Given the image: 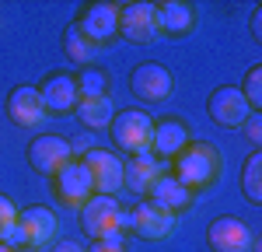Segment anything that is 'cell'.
<instances>
[{
    "mask_svg": "<svg viewBox=\"0 0 262 252\" xmlns=\"http://www.w3.org/2000/svg\"><path fill=\"white\" fill-rule=\"evenodd\" d=\"M60 235V221H56V214L49 207H42V203H32V207L18 210V221H14V228L4 235V242L0 245H7V249H35L42 252L53 238Z\"/></svg>",
    "mask_w": 262,
    "mask_h": 252,
    "instance_id": "cell-1",
    "label": "cell"
},
{
    "mask_svg": "<svg viewBox=\"0 0 262 252\" xmlns=\"http://www.w3.org/2000/svg\"><path fill=\"white\" fill-rule=\"evenodd\" d=\"M171 175H175L185 189H192V193L210 189L221 179V151L213 144H206V140H192V144L171 161Z\"/></svg>",
    "mask_w": 262,
    "mask_h": 252,
    "instance_id": "cell-2",
    "label": "cell"
},
{
    "mask_svg": "<svg viewBox=\"0 0 262 252\" xmlns=\"http://www.w3.org/2000/svg\"><path fill=\"white\" fill-rule=\"evenodd\" d=\"M77 221H81V231L91 242L119 238L122 228H126V214H122L116 196H91V200L77 210Z\"/></svg>",
    "mask_w": 262,
    "mask_h": 252,
    "instance_id": "cell-3",
    "label": "cell"
},
{
    "mask_svg": "<svg viewBox=\"0 0 262 252\" xmlns=\"http://www.w3.org/2000/svg\"><path fill=\"white\" fill-rule=\"evenodd\" d=\"M108 137L112 144L119 147L122 154H143L150 151V137H154V119L143 112V109H122L112 116L108 123Z\"/></svg>",
    "mask_w": 262,
    "mask_h": 252,
    "instance_id": "cell-4",
    "label": "cell"
},
{
    "mask_svg": "<svg viewBox=\"0 0 262 252\" xmlns=\"http://www.w3.org/2000/svg\"><path fill=\"white\" fill-rule=\"evenodd\" d=\"M126 224L137 231V238H143V242H164L179 231V214L158 207L150 200H140L133 207V214L126 217Z\"/></svg>",
    "mask_w": 262,
    "mask_h": 252,
    "instance_id": "cell-5",
    "label": "cell"
},
{
    "mask_svg": "<svg viewBox=\"0 0 262 252\" xmlns=\"http://www.w3.org/2000/svg\"><path fill=\"white\" fill-rule=\"evenodd\" d=\"M53 193H56V200H60L63 207H70V210H81L84 203L95 196L91 172H88V165H84L81 158L67 161V165L53 175Z\"/></svg>",
    "mask_w": 262,
    "mask_h": 252,
    "instance_id": "cell-6",
    "label": "cell"
},
{
    "mask_svg": "<svg viewBox=\"0 0 262 252\" xmlns=\"http://www.w3.org/2000/svg\"><path fill=\"white\" fill-rule=\"evenodd\" d=\"M77 32L88 35L95 46H105L119 35V4L112 0H98V4H88L81 14H77Z\"/></svg>",
    "mask_w": 262,
    "mask_h": 252,
    "instance_id": "cell-7",
    "label": "cell"
},
{
    "mask_svg": "<svg viewBox=\"0 0 262 252\" xmlns=\"http://www.w3.org/2000/svg\"><path fill=\"white\" fill-rule=\"evenodd\" d=\"M88 172H91V186L95 196H116L122 189V158L105 151V147H88L81 158Z\"/></svg>",
    "mask_w": 262,
    "mask_h": 252,
    "instance_id": "cell-8",
    "label": "cell"
},
{
    "mask_svg": "<svg viewBox=\"0 0 262 252\" xmlns=\"http://www.w3.org/2000/svg\"><path fill=\"white\" fill-rule=\"evenodd\" d=\"M67 161H74V144L56 137V133H39L28 144V165L35 168L39 175H46V179H53Z\"/></svg>",
    "mask_w": 262,
    "mask_h": 252,
    "instance_id": "cell-9",
    "label": "cell"
},
{
    "mask_svg": "<svg viewBox=\"0 0 262 252\" xmlns=\"http://www.w3.org/2000/svg\"><path fill=\"white\" fill-rule=\"evenodd\" d=\"M119 35L133 46H150L158 39V21H154V4L147 0H129L119 4Z\"/></svg>",
    "mask_w": 262,
    "mask_h": 252,
    "instance_id": "cell-10",
    "label": "cell"
},
{
    "mask_svg": "<svg viewBox=\"0 0 262 252\" xmlns=\"http://www.w3.org/2000/svg\"><path fill=\"white\" fill-rule=\"evenodd\" d=\"M248 116H252V105L245 102L242 88L221 84V88L210 95V119L217 126H224V130H242Z\"/></svg>",
    "mask_w": 262,
    "mask_h": 252,
    "instance_id": "cell-11",
    "label": "cell"
},
{
    "mask_svg": "<svg viewBox=\"0 0 262 252\" xmlns=\"http://www.w3.org/2000/svg\"><path fill=\"white\" fill-rule=\"evenodd\" d=\"M129 91L140 98V102L161 105L171 98V74L164 63H140L133 74H129Z\"/></svg>",
    "mask_w": 262,
    "mask_h": 252,
    "instance_id": "cell-12",
    "label": "cell"
},
{
    "mask_svg": "<svg viewBox=\"0 0 262 252\" xmlns=\"http://www.w3.org/2000/svg\"><path fill=\"white\" fill-rule=\"evenodd\" d=\"M4 112H7V119L14 126H25V130H32V126H42L46 123V105H42V95L39 88H32V84H18V88H11V95H7V102H4Z\"/></svg>",
    "mask_w": 262,
    "mask_h": 252,
    "instance_id": "cell-13",
    "label": "cell"
},
{
    "mask_svg": "<svg viewBox=\"0 0 262 252\" xmlns=\"http://www.w3.org/2000/svg\"><path fill=\"white\" fill-rule=\"evenodd\" d=\"M164 165H168V161H161V158L150 154V151L126 158V161H122V189H129V193H137V196H147L150 186L164 175Z\"/></svg>",
    "mask_w": 262,
    "mask_h": 252,
    "instance_id": "cell-14",
    "label": "cell"
},
{
    "mask_svg": "<svg viewBox=\"0 0 262 252\" xmlns=\"http://www.w3.org/2000/svg\"><path fill=\"white\" fill-rule=\"evenodd\" d=\"M206 242L213 252H252L255 249V238L245 221L238 217H217L210 228H206Z\"/></svg>",
    "mask_w": 262,
    "mask_h": 252,
    "instance_id": "cell-15",
    "label": "cell"
},
{
    "mask_svg": "<svg viewBox=\"0 0 262 252\" xmlns=\"http://www.w3.org/2000/svg\"><path fill=\"white\" fill-rule=\"evenodd\" d=\"M39 95H42L46 112H56V116L74 112L77 102H81V91H77L74 74H49V77L39 84Z\"/></svg>",
    "mask_w": 262,
    "mask_h": 252,
    "instance_id": "cell-16",
    "label": "cell"
},
{
    "mask_svg": "<svg viewBox=\"0 0 262 252\" xmlns=\"http://www.w3.org/2000/svg\"><path fill=\"white\" fill-rule=\"evenodd\" d=\"M154 21H158V35L179 39L196 28V7L185 0H164V4H154Z\"/></svg>",
    "mask_w": 262,
    "mask_h": 252,
    "instance_id": "cell-17",
    "label": "cell"
},
{
    "mask_svg": "<svg viewBox=\"0 0 262 252\" xmlns=\"http://www.w3.org/2000/svg\"><path fill=\"white\" fill-rule=\"evenodd\" d=\"M189 144H192V140H189V126L182 123V119H158V123H154L150 154H158L161 161H175Z\"/></svg>",
    "mask_w": 262,
    "mask_h": 252,
    "instance_id": "cell-18",
    "label": "cell"
},
{
    "mask_svg": "<svg viewBox=\"0 0 262 252\" xmlns=\"http://www.w3.org/2000/svg\"><path fill=\"white\" fill-rule=\"evenodd\" d=\"M147 200H150V203H158V207H164V210H171V214H182V210L192 207L196 193H192V189H185L179 179L171 175V172H164L161 179H158V182L150 186Z\"/></svg>",
    "mask_w": 262,
    "mask_h": 252,
    "instance_id": "cell-19",
    "label": "cell"
},
{
    "mask_svg": "<svg viewBox=\"0 0 262 252\" xmlns=\"http://www.w3.org/2000/svg\"><path fill=\"white\" fill-rule=\"evenodd\" d=\"M60 46H63V53H67V60L77 63V67H91L95 56L101 53V46H95L88 35H81V32H77V25H67V28H63Z\"/></svg>",
    "mask_w": 262,
    "mask_h": 252,
    "instance_id": "cell-20",
    "label": "cell"
},
{
    "mask_svg": "<svg viewBox=\"0 0 262 252\" xmlns=\"http://www.w3.org/2000/svg\"><path fill=\"white\" fill-rule=\"evenodd\" d=\"M74 112H77V119H81L84 130H108L112 116H116V109H112V98H108V95H101V98H81Z\"/></svg>",
    "mask_w": 262,
    "mask_h": 252,
    "instance_id": "cell-21",
    "label": "cell"
},
{
    "mask_svg": "<svg viewBox=\"0 0 262 252\" xmlns=\"http://www.w3.org/2000/svg\"><path fill=\"white\" fill-rule=\"evenodd\" d=\"M242 193L248 203H262V151L255 147L248 158H245V168H242Z\"/></svg>",
    "mask_w": 262,
    "mask_h": 252,
    "instance_id": "cell-22",
    "label": "cell"
},
{
    "mask_svg": "<svg viewBox=\"0 0 262 252\" xmlns=\"http://www.w3.org/2000/svg\"><path fill=\"white\" fill-rule=\"evenodd\" d=\"M74 81H77L81 98H101V95H108V74H105V70H98V67H88V70H81Z\"/></svg>",
    "mask_w": 262,
    "mask_h": 252,
    "instance_id": "cell-23",
    "label": "cell"
},
{
    "mask_svg": "<svg viewBox=\"0 0 262 252\" xmlns=\"http://www.w3.org/2000/svg\"><path fill=\"white\" fill-rule=\"evenodd\" d=\"M242 95H245V102L252 105V112H262V63H255V67L245 74Z\"/></svg>",
    "mask_w": 262,
    "mask_h": 252,
    "instance_id": "cell-24",
    "label": "cell"
},
{
    "mask_svg": "<svg viewBox=\"0 0 262 252\" xmlns=\"http://www.w3.org/2000/svg\"><path fill=\"white\" fill-rule=\"evenodd\" d=\"M18 210L21 207H14V200H11V196H4V193H0V242H4V235H7V231L14 228Z\"/></svg>",
    "mask_w": 262,
    "mask_h": 252,
    "instance_id": "cell-25",
    "label": "cell"
},
{
    "mask_svg": "<svg viewBox=\"0 0 262 252\" xmlns=\"http://www.w3.org/2000/svg\"><path fill=\"white\" fill-rule=\"evenodd\" d=\"M245 137H248V140H252V144L259 147L262 144V112H252V116H248V119H245Z\"/></svg>",
    "mask_w": 262,
    "mask_h": 252,
    "instance_id": "cell-26",
    "label": "cell"
},
{
    "mask_svg": "<svg viewBox=\"0 0 262 252\" xmlns=\"http://www.w3.org/2000/svg\"><path fill=\"white\" fill-rule=\"evenodd\" d=\"M84 252H126V245H122V235H119V238H101V242H91Z\"/></svg>",
    "mask_w": 262,
    "mask_h": 252,
    "instance_id": "cell-27",
    "label": "cell"
},
{
    "mask_svg": "<svg viewBox=\"0 0 262 252\" xmlns=\"http://www.w3.org/2000/svg\"><path fill=\"white\" fill-rule=\"evenodd\" d=\"M252 35L262 39V7H252Z\"/></svg>",
    "mask_w": 262,
    "mask_h": 252,
    "instance_id": "cell-28",
    "label": "cell"
},
{
    "mask_svg": "<svg viewBox=\"0 0 262 252\" xmlns=\"http://www.w3.org/2000/svg\"><path fill=\"white\" fill-rule=\"evenodd\" d=\"M53 252H84V245H81V242H70V238H67V242H56V245H53Z\"/></svg>",
    "mask_w": 262,
    "mask_h": 252,
    "instance_id": "cell-29",
    "label": "cell"
},
{
    "mask_svg": "<svg viewBox=\"0 0 262 252\" xmlns=\"http://www.w3.org/2000/svg\"><path fill=\"white\" fill-rule=\"evenodd\" d=\"M0 252H14V249H7V245H0Z\"/></svg>",
    "mask_w": 262,
    "mask_h": 252,
    "instance_id": "cell-30",
    "label": "cell"
},
{
    "mask_svg": "<svg viewBox=\"0 0 262 252\" xmlns=\"http://www.w3.org/2000/svg\"><path fill=\"white\" fill-rule=\"evenodd\" d=\"M21 252H35V249H21Z\"/></svg>",
    "mask_w": 262,
    "mask_h": 252,
    "instance_id": "cell-31",
    "label": "cell"
}]
</instances>
